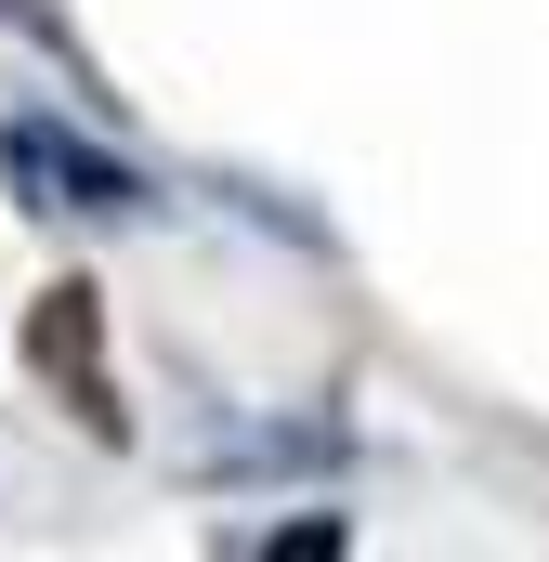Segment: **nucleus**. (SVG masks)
<instances>
[{"label": "nucleus", "mask_w": 549, "mask_h": 562, "mask_svg": "<svg viewBox=\"0 0 549 562\" xmlns=\"http://www.w3.org/2000/svg\"><path fill=\"white\" fill-rule=\"evenodd\" d=\"M26 367L92 419V445H132V419H119V380H105V301L66 276V288H40L26 301Z\"/></svg>", "instance_id": "f257e3e1"}, {"label": "nucleus", "mask_w": 549, "mask_h": 562, "mask_svg": "<svg viewBox=\"0 0 549 562\" xmlns=\"http://www.w3.org/2000/svg\"><path fill=\"white\" fill-rule=\"evenodd\" d=\"M0 170L26 183V210H79V223H132V210H144L132 157H105V144H79V132H53V119H13V132H0Z\"/></svg>", "instance_id": "f03ea898"}, {"label": "nucleus", "mask_w": 549, "mask_h": 562, "mask_svg": "<svg viewBox=\"0 0 549 562\" xmlns=\"http://www.w3.org/2000/svg\"><path fill=\"white\" fill-rule=\"evenodd\" d=\"M0 26H13V40H40V53L92 92V40H79V13H53V0H0Z\"/></svg>", "instance_id": "7ed1b4c3"}]
</instances>
